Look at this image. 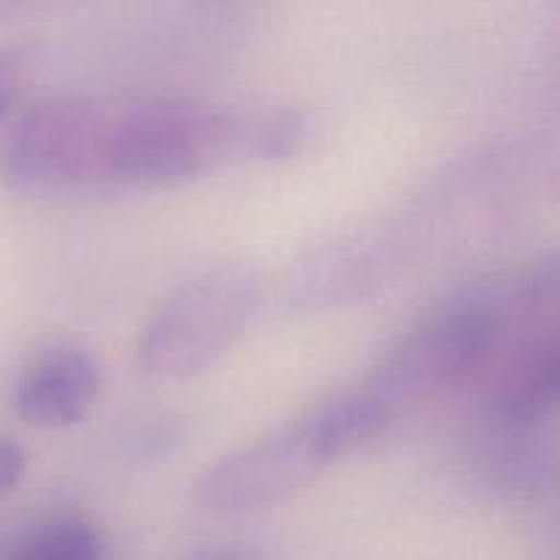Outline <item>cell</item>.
<instances>
[{
	"instance_id": "obj_9",
	"label": "cell",
	"mask_w": 560,
	"mask_h": 560,
	"mask_svg": "<svg viewBox=\"0 0 560 560\" xmlns=\"http://www.w3.org/2000/svg\"><path fill=\"white\" fill-rule=\"evenodd\" d=\"M312 124L299 109H282L266 118H255L252 126V151L249 159H262V162H282V159L295 156L310 140Z\"/></svg>"
},
{
	"instance_id": "obj_4",
	"label": "cell",
	"mask_w": 560,
	"mask_h": 560,
	"mask_svg": "<svg viewBox=\"0 0 560 560\" xmlns=\"http://www.w3.org/2000/svg\"><path fill=\"white\" fill-rule=\"evenodd\" d=\"M107 129L82 98H49L27 109L0 153V178L16 195L52 197L104 170Z\"/></svg>"
},
{
	"instance_id": "obj_11",
	"label": "cell",
	"mask_w": 560,
	"mask_h": 560,
	"mask_svg": "<svg viewBox=\"0 0 560 560\" xmlns=\"http://www.w3.org/2000/svg\"><path fill=\"white\" fill-rule=\"evenodd\" d=\"M178 560H268L266 552L246 541H213V545L195 547Z\"/></svg>"
},
{
	"instance_id": "obj_1",
	"label": "cell",
	"mask_w": 560,
	"mask_h": 560,
	"mask_svg": "<svg viewBox=\"0 0 560 560\" xmlns=\"http://www.w3.org/2000/svg\"><path fill=\"white\" fill-rule=\"evenodd\" d=\"M388 424V402L377 394L334 399L219 459L197 481V506L208 514L238 517L262 512L295 495L328 465L370 446Z\"/></svg>"
},
{
	"instance_id": "obj_2",
	"label": "cell",
	"mask_w": 560,
	"mask_h": 560,
	"mask_svg": "<svg viewBox=\"0 0 560 560\" xmlns=\"http://www.w3.org/2000/svg\"><path fill=\"white\" fill-rule=\"evenodd\" d=\"M266 301L260 271L217 262L178 284L140 334V366L162 381H184L217 366L255 328Z\"/></svg>"
},
{
	"instance_id": "obj_3",
	"label": "cell",
	"mask_w": 560,
	"mask_h": 560,
	"mask_svg": "<svg viewBox=\"0 0 560 560\" xmlns=\"http://www.w3.org/2000/svg\"><path fill=\"white\" fill-rule=\"evenodd\" d=\"M255 120L228 107L159 98L107 129L104 173L131 186H173L249 156Z\"/></svg>"
},
{
	"instance_id": "obj_12",
	"label": "cell",
	"mask_w": 560,
	"mask_h": 560,
	"mask_svg": "<svg viewBox=\"0 0 560 560\" xmlns=\"http://www.w3.org/2000/svg\"><path fill=\"white\" fill-rule=\"evenodd\" d=\"M25 470H27L25 448L16 446L14 441L0 438V498L9 495L14 487H20Z\"/></svg>"
},
{
	"instance_id": "obj_6",
	"label": "cell",
	"mask_w": 560,
	"mask_h": 560,
	"mask_svg": "<svg viewBox=\"0 0 560 560\" xmlns=\"http://www.w3.org/2000/svg\"><path fill=\"white\" fill-rule=\"evenodd\" d=\"M102 383V370L88 350L74 345L49 348L33 359L16 383V416L38 430L74 427L98 402Z\"/></svg>"
},
{
	"instance_id": "obj_8",
	"label": "cell",
	"mask_w": 560,
	"mask_h": 560,
	"mask_svg": "<svg viewBox=\"0 0 560 560\" xmlns=\"http://www.w3.org/2000/svg\"><path fill=\"white\" fill-rule=\"evenodd\" d=\"M0 560H109V547L91 523L55 520L0 547Z\"/></svg>"
},
{
	"instance_id": "obj_7",
	"label": "cell",
	"mask_w": 560,
	"mask_h": 560,
	"mask_svg": "<svg viewBox=\"0 0 560 560\" xmlns=\"http://www.w3.org/2000/svg\"><path fill=\"white\" fill-rule=\"evenodd\" d=\"M558 339L541 334L512 353L492 394V413L512 430H530L550 419L558 402Z\"/></svg>"
},
{
	"instance_id": "obj_5",
	"label": "cell",
	"mask_w": 560,
	"mask_h": 560,
	"mask_svg": "<svg viewBox=\"0 0 560 560\" xmlns=\"http://www.w3.org/2000/svg\"><path fill=\"white\" fill-rule=\"evenodd\" d=\"M503 317L481 299L454 301L405 334L381 372V394L446 392L479 372L498 348ZM383 397V399H386Z\"/></svg>"
},
{
	"instance_id": "obj_10",
	"label": "cell",
	"mask_w": 560,
	"mask_h": 560,
	"mask_svg": "<svg viewBox=\"0 0 560 560\" xmlns=\"http://www.w3.org/2000/svg\"><path fill=\"white\" fill-rule=\"evenodd\" d=\"M33 47L31 44H9L0 47V124L5 115L14 109L20 98L22 82H25L27 69H31Z\"/></svg>"
}]
</instances>
